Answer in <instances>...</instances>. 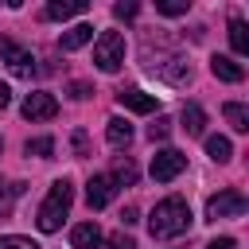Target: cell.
<instances>
[{
    "label": "cell",
    "instance_id": "cell-16",
    "mask_svg": "<svg viewBox=\"0 0 249 249\" xmlns=\"http://www.w3.org/2000/svg\"><path fill=\"white\" fill-rule=\"evenodd\" d=\"M183 128H187V136H202V128H206V113H202V105H183Z\"/></svg>",
    "mask_w": 249,
    "mask_h": 249
},
{
    "label": "cell",
    "instance_id": "cell-25",
    "mask_svg": "<svg viewBox=\"0 0 249 249\" xmlns=\"http://www.w3.org/2000/svg\"><path fill=\"white\" fill-rule=\"evenodd\" d=\"M0 249H39V245L31 237H16L12 233V237H0Z\"/></svg>",
    "mask_w": 249,
    "mask_h": 249
},
{
    "label": "cell",
    "instance_id": "cell-29",
    "mask_svg": "<svg viewBox=\"0 0 249 249\" xmlns=\"http://www.w3.org/2000/svg\"><path fill=\"white\" fill-rule=\"evenodd\" d=\"M74 152H78V156H86V152H89V140H86V132H82V128L74 132Z\"/></svg>",
    "mask_w": 249,
    "mask_h": 249
},
{
    "label": "cell",
    "instance_id": "cell-28",
    "mask_svg": "<svg viewBox=\"0 0 249 249\" xmlns=\"http://www.w3.org/2000/svg\"><path fill=\"white\" fill-rule=\"evenodd\" d=\"M70 97L86 101V97H89V86H86V82H70Z\"/></svg>",
    "mask_w": 249,
    "mask_h": 249
},
{
    "label": "cell",
    "instance_id": "cell-7",
    "mask_svg": "<svg viewBox=\"0 0 249 249\" xmlns=\"http://www.w3.org/2000/svg\"><path fill=\"white\" fill-rule=\"evenodd\" d=\"M23 117L27 121H51V117H58V101L51 97V93H27L23 97Z\"/></svg>",
    "mask_w": 249,
    "mask_h": 249
},
{
    "label": "cell",
    "instance_id": "cell-8",
    "mask_svg": "<svg viewBox=\"0 0 249 249\" xmlns=\"http://www.w3.org/2000/svg\"><path fill=\"white\" fill-rule=\"evenodd\" d=\"M113 195H117V179H113V175H93V179L86 183V202H89V210L109 206Z\"/></svg>",
    "mask_w": 249,
    "mask_h": 249
},
{
    "label": "cell",
    "instance_id": "cell-33",
    "mask_svg": "<svg viewBox=\"0 0 249 249\" xmlns=\"http://www.w3.org/2000/svg\"><path fill=\"white\" fill-rule=\"evenodd\" d=\"M0 148H4V140H0Z\"/></svg>",
    "mask_w": 249,
    "mask_h": 249
},
{
    "label": "cell",
    "instance_id": "cell-22",
    "mask_svg": "<svg viewBox=\"0 0 249 249\" xmlns=\"http://www.w3.org/2000/svg\"><path fill=\"white\" fill-rule=\"evenodd\" d=\"M54 152V140L51 136H39V140H27V156H39V160H47Z\"/></svg>",
    "mask_w": 249,
    "mask_h": 249
},
{
    "label": "cell",
    "instance_id": "cell-24",
    "mask_svg": "<svg viewBox=\"0 0 249 249\" xmlns=\"http://www.w3.org/2000/svg\"><path fill=\"white\" fill-rule=\"evenodd\" d=\"M167 132H171V121L167 117H160L156 124H148V140L156 144V140H167Z\"/></svg>",
    "mask_w": 249,
    "mask_h": 249
},
{
    "label": "cell",
    "instance_id": "cell-31",
    "mask_svg": "<svg viewBox=\"0 0 249 249\" xmlns=\"http://www.w3.org/2000/svg\"><path fill=\"white\" fill-rule=\"evenodd\" d=\"M136 218H140V214H136V206H124V214H121V222H124V226H132Z\"/></svg>",
    "mask_w": 249,
    "mask_h": 249
},
{
    "label": "cell",
    "instance_id": "cell-23",
    "mask_svg": "<svg viewBox=\"0 0 249 249\" xmlns=\"http://www.w3.org/2000/svg\"><path fill=\"white\" fill-rule=\"evenodd\" d=\"M19 191H23L19 183H0V218H4L8 210H12V198H16Z\"/></svg>",
    "mask_w": 249,
    "mask_h": 249
},
{
    "label": "cell",
    "instance_id": "cell-4",
    "mask_svg": "<svg viewBox=\"0 0 249 249\" xmlns=\"http://www.w3.org/2000/svg\"><path fill=\"white\" fill-rule=\"evenodd\" d=\"M245 195L241 191H218L210 202H206V222H218V218H241L245 214Z\"/></svg>",
    "mask_w": 249,
    "mask_h": 249
},
{
    "label": "cell",
    "instance_id": "cell-32",
    "mask_svg": "<svg viewBox=\"0 0 249 249\" xmlns=\"http://www.w3.org/2000/svg\"><path fill=\"white\" fill-rule=\"evenodd\" d=\"M8 101H12V89H8V86H4V82H0V109H4V105H8Z\"/></svg>",
    "mask_w": 249,
    "mask_h": 249
},
{
    "label": "cell",
    "instance_id": "cell-1",
    "mask_svg": "<svg viewBox=\"0 0 249 249\" xmlns=\"http://www.w3.org/2000/svg\"><path fill=\"white\" fill-rule=\"evenodd\" d=\"M148 230H152V237H175V233H187L191 230V206L183 202V198H163V202H156V210H152V218H148Z\"/></svg>",
    "mask_w": 249,
    "mask_h": 249
},
{
    "label": "cell",
    "instance_id": "cell-15",
    "mask_svg": "<svg viewBox=\"0 0 249 249\" xmlns=\"http://www.w3.org/2000/svg\"><path fill=\"white\" fill-rule=\"evenodd\" d=\"M222 113H226V121H230L233 132H249V109H245L241 101H226Z\"/></svg>",
    "mask_w": 249,
    "mask_h": 249
},
{
    "label": "cell",
    "instance_id": "cell-21",
    "mask_svg": "<svg viewBox=\"0 0 249 249\" xmlns=\"http://www.w3.org/2000/svg\"><path fill=\"white\" fill-rule=\"evenodd\" d=\"M113 179L132 187V183H136V167H132V160H117V163H113Z\"/></svg>",
    "mask_w": 249,
    "mask_h": 249
},
{
    "label": "cell",
    "instance_id": "cell-12",
    "mask_svg": "<svg viewBox=\"0 0 249 249\" xmlns=\"http://www.w3.org/2000/svg\"><path fill=\"white\" fill-rule=\"evenodd\" d=\"M117 101H121L128 113H152V109H156V97H152V93H144V89H121V93H117Z\"/></svg>",
    "mask_w": 249,
    "mask_h": 249
},
{
    "label": "cell",
    "instance_id": "cell-27",
    "mask_svg": "<svg viewBox=\"0 0 249 249\" xmlns=\"http://www.w3.org/2000/svg\"><path fill=\"white\" fill-rule=\"evenodd\" d=\"M105 249H136V241H132L128 233H113V237L105 241Z\"/></svg>",
    "mask_w": 249,
    "mask_h": 249
},
{
    "label": "cell",
    "instance_id": "cell-5",
    "mask_svg": "<svg viewBox=\"0 0 249 249\" xmlns=\"http://www.w3.org/2000/svg\"><path fill=\"white\" fill-rule=\"evenodd\" d=\"M0 58L8 62V70H12L16 78H31V74H35V58H31V51H23L16 39H0Z\"/></svg>",
    "mask_w": 249,
    "mask_h": 249
},
{
    "label": "cell",
    "instance_id": "cell-30",
    "mask_svg": "<svg viewBox=\"0 0 249 249\" xmlns=\"http://www.w3.org/2000/svg\"><path fill=\"white\" fill-rule=\"evenodd\" d=\"M206 249H237V241H233V237H218V241H210Z\"/></svg>",
    "mask_w": 249,
    "mask_h": 249
},
{
    "label": "cell",
    "instance_id": "cell-2",
    "mask_svg": "<svg viewBox=\"0 0 249 249\" xmlns=\"http://www.w3.org/2000/svg\"><path fill=\"white\" fill-rule=\"evenodd\" d=\"M70 202H74V187H70L66 179H58V183H51V191H47V198H43V206H39V214H35V222H39V230H43V233H54V230L62 226V218L70 214Z\"/></svg>",
    "mask_w": 249,
    "mask_h": 249
},
{
    "label": "cell",
    "instance_id": "cell-26",
    "mask_svg": "<svg viewBox=\"0 0 249 249\" xmlns=\"http://www.w3.org/2000/svg\"><path fill=\"white\" fill-rule=\"evenodd\" d=\"M136 12H140V4H132V0H121V4H113V16H117V19H132Z\"/></svg>",
    "mask_w": 249,
    "mask_h": 249
},
{
    "label": "cell",
    "instance_id": "cell-19",
    "mask_svg": "<svg viewBox=\"0 0 249 249\" xmlns=\"http://www.w3.org/2000/svg\"><path fill=\"white\" fill-rule=\"evenodd\" d=\"M206 156H210L214 163H226V160L233 156V144H230L226 136H206Z\"/></svg>",
    "mask_w": 249,
    "mask_h": 249
},
{
    "label": "cell",
    "instance_id": "cell-9",
    "mask_svg": "<svg viewBox=\"0 0 249 249\" xmlns=\"http://www.w3.org/2000/svg\"><path fill=\"white\" fill-rule=\"evenodd\" d=\"M163 82H171V86H187L191 82V62H183V58H167V62H160V66H152Z\"/></svg>",
    "mask_w": 249,
    "mask_h": 249
},
{
    "label": "cell",
    "instance_id": "cell-20",
    "mask_svg": "<svg viewBox=\"0 0 249 249\" xmlns=\"http://www.w3.org/2000/svg\"><path fill=\"white\" fill-rule=\"evenodd\" d=\"M191 0H156V12L160 16H187Z\"/></svg>",
    "mask_w": 249,
    "mask_h": 249
},
{
    "label": "cell",
    "instance_id": "cell-10",
    "mask_svg": "<svg viewBox=\"0 0 249 249\" xmlns=\"http://www.w3.org/2000/svg\"><path fill=\"white\" fill-rule=\"evenodd\" d=\"M210 74H214L218 82H241V78H245V66L233 62V58H226V54H214V58H210Z\"/></svg>",
    "mask_w": 249,
    "mask_h": 249
},
{
    "label": "cell",
    "instance_id": "cell-6",
    "mask_svg": "<svg viewBox=\"0 0 249 249\" xmlns=\"http://www.w3.org/2000/svg\"><path fill=\"white\" fill-rule=\"evenodd\" d=\"M183 167H187V156L175 152V148H163V152L152 156V179H156V183H171Z\"/></svg>",
    "mask_w": 249,
    "mask_h": 249
},
{
    "label": "cell",
    "instance_id": "cell-13",
    "mask_svg": "<svg viewBox=\"0 0 249 249\" xmlns=\"http://www.w3.org/2000/svg\"><path fill=\"white\" fill-rule=\"evenodd\" d=\"M89 4L86 0H51L47 8H43V16L47 19H70V16H82Z\"/></svg>",
    "mask_w": 249,
    "mask_h": 249
},
{
    "label": "cell",
    "instance_id": "cell-11",
    "mask_svg": "<svg viewBox=\"0 0 249 249\" xmlns=\"http://www.w3.org/2000/svg\"><path fill=\"white\" fill-rule=\"evenodd\" d=\"M70 245H74V249H97V245H101V226H97V222L74 226V230H70Z\"/></svg>",
    "mask_w": 249,
    "mask_h": 249
},
{
    "label": "cell",
    "instance_id": "cell-3",
    "mask_svg": "<svg viewBox=\"0 0 249 249\" xmlns=\"http://www.w3.org/2000/svg\"><path fill=\"white\" fill-rule=\"evenodd\" d=\"M121 62H124V35L121 31H101L97 43H93V66L113 74V70H121Z\"/></svg>",
    "mask_w": 249,
    "mask_h": 249
},
{
    "label": "cell",
    "instance_id": "cell-17",
    "mask_svg": "<svg viewBox=\"0 0 249 249\" xmlns=\"http://www.w3.org/2000/svg\"><path fill=\"white\" fill-rule=\"evenodd\" d=\"M105 140H109L113 148H124V144L132 140V124H128L124 117H113V121H109V128H105Z\"/></svg>",
    "mask_w": 249,
    "mask_h": 249
},
{
    "label": "cell",
    "instance_id": "cell-14",
    "mask_svg": "<svg viewBox=\"0 0 249 249\" xmlns=\"http://www.w3.org/2000/svg\"><path fill=\"white\" fill-rule=\"evenodd\" d=\"M89 39H93V23H74L70 31L58 35V47H62V51H78V47H86Z\"/></svg>",
    "mask_w": 249,
    "mask_h": 249
},
{
    "label": "cell",
    "instance_id": "cell-18",
    "mask_svg": "<svg viewBox=\"0 0 249 249\" xmlns=\"http://www.w3.org/2000/svg\"><path fill=\"white\" fill-rule=\"evenodd\" d=\"M249 27H245V19L241 16H233L230 19V43H233V51L237 54H249V35H245Z\"/></svg>",
    "mask_w": 249,
    "mask_h": 249
}]
</instances>
